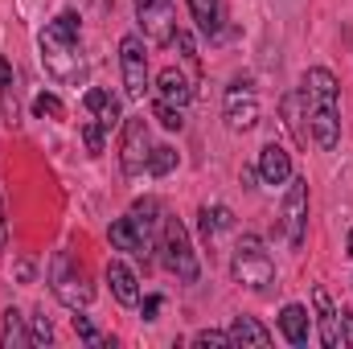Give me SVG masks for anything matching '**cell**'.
Masks as SVG:
<instances>
[{"label": "cell", "mask_w": 353, "mask_h": 349, "mask_svg": "<svg viewBox=\"0 0 353 349\" xmlns=\"http://www.w3.org/2000/svg\"><path fill=\"white\" fill-rule=\"evenodd\" d=\"M37 46H41V66H46L58 83L79 87V83L87 79V58H83V50H79V12H58V17L41 29Z\"/></svg>", "instance_id": "obj_1"}, {"label": "cell", "mask_w": 353, "mask_h": 349, "mask_svg": "<svg viewBox=\"0 0 353 349\" xmlns=\"http://www.w3.org/2000/svg\"><path fill=\"white\" fill-rule=\"evenodd\" d=\"M230 275H234L243 288H251V292H263L267 283L275 279V263H271V255L263 251V243H259L255 235H243V239H239L234 259H230Z\"/></svg>", "instance_id": "obj_2"}, {"label": "cell", "mask_w": 353, "mask_h": 349, "mask_svg": "<svg viewBox=\"0 0 353 349\" xmlns=\"http://www.w3.org/2000/svg\"><path fill=\"white\" fill-rule=\"evenodd\" d=\"M50 288H54V296H58L66 308H74V312L87 308L90 296H94V288L87 283V271L70 259L66 251H58V255L50 259Z\"/></svg>", "instance_id": "obj_3"}, {"label": "cell", "mask_w": 353, "mask_h": 349, "mask_svg": "<svg viewBox=\"0 0 353 349\" xmlns=\"http://www.w3.org/2000/svg\"><path fill=\"white\" fill-rule=\"evenodd\" d=\"M161 239H165V267L173 271L181 283H193V279L201 275V267H197V255H193V243H189V230H185V222L165 218V230H161Z\"/></svg>", "instance_id": "obj_4"}, {"label": "cell", "mask_w": 353, "mask_h": 349, "mask_svg": "<svg viewBox=\"0 0 353 349\" xmlns=\"http://www.w3.org/2000/svg\"><path fill=\"white\" fill-rule=\"evenodd\" d=\"M148 152H152V140H148V119L144 115H132L123 119V136H119V165L128 177H140L148 169Z\"/></svg>", "instance_id": "obj_5"}, {"label": "cell", "mask_w": 353, "mask_h": 349, "mask_svg": "<svg viewBox=\"0 0 353 349\" xmlns=\"http://www.w3.org/2000/svg\"><path fill=\"white\" fill-rule=\"evenodd\" d=\"M119 70H123L128 99H144V90H148V54H144V41L136 33H128L119 41Z\"/></svg>", "instance_id": "obj_6"}, {"label": "cell", "mask_w": 353, "mask_h": 349, "mask_svg": "<svg viewBox=\"0 0 353 349\" xmlns=\"http://www.w3.org/2000/svg\"><path fill=\"white\" fill-rule=\"evenodd\" d=\"M136 17H140V29L152 46H169L176 33V12L173 0H136Z\"/></svg>", "instance_id": "obj_7"}, {"label": "cell", "mask_w": 353, "mask_h": 349, "mask_svg": "<svg viewBox=\"0 0 353 349\" xmlns=\"http://www.w3.org/2000/svg\"><path fill=\"white\" fill-rule=\"evenodd\" d=\"M283 230L292 251L304 247V230H308V181H292L288 197H283Z\"/></svg>", "instance_id": "obj_8"}, {"label": "cell", "mask_w": 353, "mask_h": 349, "mask_svg": "<svg viewBox=\"0 0 353 349\" xmlns=\"http://www.w3.org/2000/svg\"><path fill=\"white\" fill-rule=\"evenodd\" d=\"M222 115H226V123H230L234 132H251V128L259 123V99H255V90L243 87V83H234V87L226 90Z\"/></svg>", "instance_id": "obj_9"}, {"label": "cell", "mask_w": 353, "mask_h": 349, "mask_svg": "<svg viewBox=\"0 0 353 349\" xmlns=\"http://www.w3.org/2000/svg\"><path fill=\"white\" fill-rule=\"evenodd\" d=\"M312 304H316V325H321V341L329 349H341L345 346V329H341V312L333 308L329 292L325 288H312Z\"/></svg>", "instance_id": "obj_10"}, {"label": "cell", "mask_w": 353, "mask_h": 349, "mask_svg": "<svg viewBox=\"0 0 353 349\" xmlns=\"http://www.w3.org/2000/svg\"><path fill=\"white\" fill-rule=\"evenodd\" d=\"M308 132H312V144L333 152L337 140H341V115L337 107H308Z\"/></svg>", "instance_id": "obj_11"}, {"label": "cell", "mask_w": 353, "mask_h": 349, "mask_svg": "<svg viewBox=\"0 0 353 349\" xmlns=\"http://www.w3.org/2000/svg\"><path fill=\"white\" fill-rule=\"evenodd\" d=\"M304 99H308V107H337V79H333V70H325V66H312L308 74H304Z\"/></svg>", "instance_id": "obj_12"}, {"label": "cell", "mask_w": 353, "mask_h": 349, "mask_svg": "<svg viewBox=\"0 0 353 349\" xmlns=\"http://www.w3.org/2000/svg\"><path fill=\"white\" fill-rule=\"evenodd\" d=\"M279 333L288 337V346H308V333H312V321H308V308L304 304H283L279 312Z\"/></svg>", "instance_id": "obj_13"}, {"label": "cell", "mask_w": 353, "mask_h": 349, "mask_svg": "<svg viewBox=\"0 0 353 349\" xmlns=\"http://www.w3.org/2000/svg\"><path fill=\"white\" fill-rule=\"evenodd\" d=\"M107 283H111L119 304H140V279H136V271L128 263H119V259L107 263Z\"/></svg>", "instance_id": "obj_14"}, {"label": "cell", "mask_w": 353, "mask_h": 349, "mask_svg": "<svg viewBox=\"0 0 353 349\" xmlns=\"http://www.w3.org/2000/svg\"><path fill=\"white\" fill-rule=\"evenodd\" d=\"M259 177H263L267 185H288L292 181V157H288V148L267 144L263 152H259Z\"/></svg>", "instance_id": "obj_15"}, {"label": "cell", "mask_w": 353, "mask_h": 349, "mask_svg": "<svg viewBox=\"0 0 353 349\" xmlns=\"http://www.w3.org/2000/svg\"><path fill=\"white\" fill-rule=\"evenodd\" d=\"M107 235H111V247H115V251H132V255H140V259L148 263V247H152V243L136 230V222H132V218L111 222V230H107Z\"/></svg>", "instance_id": "obj_16"}, {"label": "cell", "mask_w": 353, "mask_h": 349, "mask_svg": "<svg viewBox=\"0 0 353 349\" xmlns=\"http://www.w3.org/2000/svg\"><path fill=\"white\" fill-rule=\"evenodd\" d=\"M157 99H165V103H173V107H185V103L193 99V87H189V79H185L176 66H165V70L157 74Z\"/></svg>", "instance_id": "obj_17"}, {"label": "cell", "mask_w": 353, "mask_h": 349, "mask_svg": "<svg viewBox=\"0 0 353 349\" xmlns=\"http://www.w3.org/2000/svg\"><path fill=\"white\" fill-rule=\"evenodd\" d=\"M226 333H230V341H234V346H259V349L271 346V329H263L255 317H234Z\"/></svg>", "instance_id": "obj_18"}, {"label": "cell", "mask_w": 353, "mask_h": 349, "mask_svg": "<svg viewBox=\"0 0 353 349\" xmlns=\"http://www.w3.org/2000/svg\"><path fill=\"white\" fill-rule=\"evenodd\" d=\"M300 107H304V90H292V94H283V123H288V132H292V140L300 144V148H308V128H304V115H300Z\"/></svg>", "instance_id": "obj_19"}, {"label": "cell", "mask_w": 353, "mask_h": 349, "mask_svg": "<svg viewBox=\"0 0 353 349\" xmlns=\"http://www.w3.org/2000/svg\"><path fill=\"white\" fill-rule=\"evenodd\" d=\"M83 103H87V111L94 115V119H99V123H103V128H115V123H119V103H115V99H111L107 90L90 87Z\"/></svg>", "instance_id": "obj_20"}, {"label": "cell", "mask_w": 353, "mask_h": 349, "mask_svg": "<svg viewBox=\"0 0 353 349\" xmlns=\"http://www.w3.org/2000/svg\"><path fill=\"white\" fill-rule=\"evenodd\" d=\"M132 222H136V230L152 243V230L161 226V206H157V197H140L136 206H132V214H128Z\"/></svg>", "instance_id": "obj_21"}, {"label": "cell", "mask_w": 353, "mask_h": 349, "mask_svg": "<svg viewBox=\"0 0 353 349\" xmlns=\"http://www.w3.org/2000/svg\"><path fill=\"white\" fill-rule=\"evenodd\" d=\"M25 317L17 312V308H4V325H0V346L12 349V346H29V337H25V325H21Z\"/></svg>", "instance_id": "obj_22"}, {"label": "cell", "mask_w": 353, "mask_h": 349, "mask_svg": "<svg viewBox=\"0 0 353 349\" xmlns=\"http://www.w3.org/2000/svg\"><path fill=\"white\" fill-rule=\"evenodd\" d=\"M230 226H234V214H230L226 206H214V210L205 206V210H201V235H205V239H214L218 230H230Z\"/></svg>", "instance_id": "obj_23"}, {"label": "cell", "mask_w": 353, "mask_h": 349, "mask_svg": "<svg viewBox=\"0 0 353 349\" xmlns=\"http://www.w3.org/2000/svg\"><path fill=\"white\" fill-rule=\"evenodd\" d=\"M189 12H193V21H197L201 33L218 29V0H189Z\"/></svg>", "instance_id": "obj_24"}, {"label": "cell", "mask_w": 353, "mask_h": 349, "mask_svg": "<svg viewBox=\"0 0 353 349\" xmlns=\"http://www.w3.org/2000/svg\"><path fill=\"white\" fill-rule=\"evenodd\" d=\"M173 169H176V148L157 144V148L148 152V173H152V177H169Z\"/></svg>", "instance_id": "obj_25"}, {"label": "cell", "mask_w": 353, "mask_h": 349, "mask_svg": "<svg viewBox=\"0 0 353 349\" xmlns=\"http://www.w3.org/2000/svg\"><path fill=\"white\" fill-rule=\"evenodd\" d=\"M33 115L37 119H66V103L58 94H37L33 99Z\"/></svg>", "instance_id": "obj_26"}, {"label": "cell", "mask_w": 353, "mask_h": 349, "mask_svg": "<svg viewBox=\"0 0 353 349\" xmlns=\"http://www.w3.org/2000/svg\"><path fill=\"white\" fill-rule=\"evenodd\" d=\"M152 119L161 123V128H169V132H181V107H173V103H165V99H157L152 103Z\"/></svg>", "instance_id": "obj_27"}, {"label": "cell", "mask_w": 353, "mask_h": 349, "mask_svg": "<svg viewBox=\"0 0 353 349\" xmlns=\"http://www.w3.org/2000/svg\"><path fill=\"white\" fill-rule=\"evenodd\" d=\"M50 341H54V325H50L46 312H37L33 317V329H29V346H50Z\"/></svg>", "instance_id": "obj_28"}, {"label": "cell", "mask_w": 353, "mask_h": 349, "mask_svg": "<svg viewBox=\"0 0 353 349\" xmlns=\"http://www.w3.org/2000/svg\"><path fill=\"white\" fill-rule=\"evenodd\" d=\"M103 132H107V128H103L99 119H90L87 128H83V140H87L90 157H99V152H103Z\"/></svg>", "instance_id": "obj_29"}, {"label": "cell", "mask_w": 353, "mask_h": 349, "mask_svg": "<svg viewBox=\"0 0 353 349\" xmlns=\"http://www.w3.org/2000/svg\"><path fill=\"white\" fill-rule=\"evenodd\" d=\"M193 346H234L230 341V333H218V329H201V333H193Z\"/></svg>", "instance_id": "obj_30"}, {"label": "cell", "mask_w": 353, "mask_h": 349, "mask_svg": "<svg viewBox=\"0 0 353 349\" xmlns=\"http://www.w3.org/2000/svg\"><path fill=\"white\" fill-rule=\"evenodd\" d=\"M70 321H74V333H79V337H83L87 346H103V337H99V329L90 325L87 317H70Z\"/></svg>", "instance_id": "obj_31"}, {"label": "cell", "mask_w": 353, "mask_h": 349, "mask_svg": "<svg viewBox=\"0 0 353 349\" xmlns=\"http://www.w3.org/2000/svg\"><path fill=\"white\" fill-rule=\"evenodd\" d=\"M173 41H176V50H181V58L197 62V50H193V37H189V33H181V29H176V33H173Z\"/></svg>", "instance_id": "obj_32"}, {"label": "cell", "mask_w": 353, "mask_h": 349, "mask_svg": "<svg viewBox=\"0 0 353 349\" xmlns=\"http://www.w3.org/2000/svg\"><path fill=\"white\" fill-rule=\"evenodd\" d=\"M161 296H144V304H140V312H144V321H157V312H161Z\"/></svg>", "instance_id": "obj_33"}, {"label": "cell", "mask_w": 353, "mask_h": 349, "mask_svg": "<svg viewBox=\"0 0 353 349\" xmlns=\"http://www.w3.org/2000/svg\"><path fill=\"white\" fill-rule=\"evenodd\" d=\"M12 87V66H8V58L0 54V90H8Z\"/></svg>", "instance_id": "obj_34"}, {"label": "cell", "mask_w": 353, "mask_h": 349, "mask_svg": "<svg viewBox=\"0 0 353 349\" xmlns=\"http://www.w3.org/2000/svg\"><path fill=\"white\" fill-rule=\"evenodd\" d=\"M341 329H345V346H353V312L341 308Z\"/></svg>", "instance_id": "obj_35"}, {"label": "cell", "mask_w": 353, "mask_h": 349, "mask_svg": "<svg viewBox=\"0 0 353 349\" xmlns=\"http://www.w3.org/2000/svg\"><path fill=\"white\" fill-rule=\"evenodd\" d=\"M8 247V226H4V201H0V251Z\"/></svg>", "instance_id": "obj_36"}, {"label": "cell", "mask_w": 353, "mask_h": 349, "mask_svg": "<svg viewBox=\"0 0 353 349\" xmlns=\"http://www.w3.org/2000/svg\"><path fill=\"white\" fill-rule=\"evenodd\" d=\"M29 275H33V263L21 259V263H17V279H29Z\"/></svg>", "instance_id": "obj_37"}, {"label": "cell", "mask_w": 353, "mask_h": 349, "mask_svg": "<svg viewBox=\"0 0 353 349\" xmlns=\"http://www.w3.org/2000/svg\"><path fill=\"white\" fill-rule=\"evenodd\" d=\"M350 259H353V230H350Z\"/></svg>", "instance_id": "obj_38"}]
</instances>
